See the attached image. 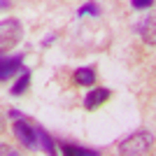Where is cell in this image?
<instances>
[{"label": "cell", "mask_w": 156, "mask_h": 156, "mask_svg": "<svg viewBox=\"0 0 156 156\" xmlns=\"http://www.w3.org/2000/svg\"><path fill=\"white\" fill-rule=\"evenodd\" d=\"M154 147V135L149 130H135L133 135L124 137L119 142V154L124 156H140V154H149Z\"/></svg>", "instance_id": "cell-1"}, {"label": "cell", "mask_w": 156, "mask_h": 156, "mask_svg": "<svg viewBox=\"0 0 156 156\" xmlns=\"http://www.w3.org/2000/svg\"><path fill=\"white\" fill-rule=\"evenodd\" d=\"M21 37H23V26H21V21L5 19L0 23V51L2 54H7L9 49H14V47L21 42Z\"/></svg>", "instance_id": "cell-2"}, {"label": "cell", "mask_w": 156, "mask_h": 156, "mask_svg": "<svg viewBox=\"0 0 156 156\" xmlns=\"http://www.w3.org/2000/svg\"><path fill=\"white\" fill-rule=\"evenodd\" d=\"M12 130H14V135H16V140H19L23 147H28V149H33V147L40 142L37 140V128L30 126L28 121H23V119H16Z\"/></svg>", "instance_id": "cell-3"}, {"label": "cell", "mask_w": 156, "mask_h": 156, "mask_svg": "<svg viewBox=\"0 0 156 156\" xmlns=\"http://www.w3.org/2000/svg\"><path fill=\"white\" fill-rule=\"evenodd\" d=\"M21 70H23V56L21 54H16V56H2V61H0V79L2 82H7L9 77H14Z\"/></svg>", "instance_id": "cell-4"}, {"label": "cell", "mask_w": 156, "mask_h": 156, "mask_svg": "<svg viewBox=\"0 0 156 156\" xmlns=\"http://www.w3.org/2000/svg\"><path fill=\"white\" fill-rule=\"evenodd\" d=\"M140 37H142L144 44L156 47V9L142 21V26H140Z\"/></svg>", "instance_id": "cell-5"}, {"label": "cell", "mask_w": 156, "mask_h": 156, "mask_svg": "<svg viewBox=\"0 0 156 156\" xmlns=\"http://www.w3.org/2000/svg\"><path fill=\"white\" fill-rule=\"evenodd\" d=\"M110 89H105V86H100V89H91V91H86L84 96V107L86 110H96L98 105H103L107 98H110Z\"/></svg>", "instance_id": "cell-6"}, {"label": "cell", "mask_w": 156, "mask_h": 156, "mask_svg": "<svg viewBox=\"0 0 156 156\" xmlns=\"http://www.w3.org/2000/svg\"><path fill=\"white\" fill-rule=\"evenodd\" d=\"M75 82H77L79 86H93V82H96V68H93V65L77 68V70H75Z\"/></svg>", "instance_id": "cell-7"}, {"label": "cell", "mask_w": 156, "mask_h": 156, "mask_svg": "<svg viewBox=\"0 0 156 156\" xmlns=\"http://www.w3.org/2000/svg\"><path fill=\"white\" fill-rule=\"evenodd\" d=\"M28 86H30V70H26V68H23V70H21V77L14 82V86L9 89V91H12V96H21Z\"/></svg>", "instance_id": "cell-8"}, {"label": "cell", "mask_w": 156, "mask_h": 156, "mask_svg": "<svg viewBox=\"0 0 156 156\" xmlns=\"http://www.w3.org/2000/svg\"><path fill=\"white\" fill-rule=\"evenodd\" d=\"M77 14L79 16H100V5H98V2H84V5L79 7L77 9Z\"/></svg>", "instance_id": "cell-9"}, {"label": "cell", "mask_w": 156, "mask_h": 156, "mask_svg": "<svg viewBox=\"0 0 156 156\" xmlns=\"http://www.w3.org/2000/svg\"><path fill=\"white\" fill-rule=\"evenodd\" d=\"M37 140H40V147H42L47 154H54V151H56V147H54V140L47 135L42 128H37Z\"/></svg>", "instance_id": "cell-10"}, {"label": "cell", "mask_w": 156, "mask_h": 156, "mask_svg": "<svg viewBox=\"0 0 156 156\" xmlns=\"http://www.w3.org/2000/svg\"><path fill=\"white\" fill-rule=\"evenodd\" d=\"M61 147H63V154H96V151L93 149H82V147H75V144H61Z\"/></svg>", "instance_id": "cell-11"}, {"label": "cell", "mask_w": 156, "mask_h": 156, "mask_svg": "<svg viewBox=\"0 0 156 156\" xmlns=\"http://www.w3.org/2000/svg\"><path fill=\"white\" fill-rule=\"evenodd\" d=\"M130 5L135 7V9H147V7L154 5V0H130Z\"/></svg>", "instance_id": "cell-12"}]
</instances>
